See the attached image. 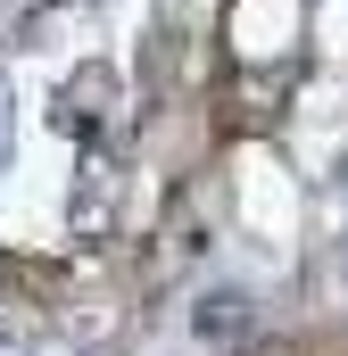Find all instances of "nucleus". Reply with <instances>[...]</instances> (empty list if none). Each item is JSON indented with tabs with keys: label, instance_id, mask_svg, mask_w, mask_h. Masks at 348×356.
Listing matches in <instances>:
<instances>
[{
	"label": "nucleus",
	"instance_id": "obj_1",
	"mask_svg": "<svg viewBox=\"0 0 348 356\" xmlns=\"http://www.w3.org/2000/svg\"><path fill=\"white\" fill-rule=\"evenodd\" d=\"M191 323H199L207 340H241V332H249V298H241V290H207V298L191 307Z\"/></svg>",
	"mask_w": 348,
	"mask_h": 356
},
{
	"label": "nucleus",
	"instance_id": "obj_3",
	"mask_svg": "<svg viewBox=\"0 0 348 356\" xmlns=\"http://www.w3.org/2000/svg\"><path fill=\"white\" fill-rule=\"evenodd\" d=\"M0 149H8V91H0Z\"/></svg>",
	"mask_w": 348,
	"mask_h": 356
},
{
	"label": "nucleus",
	"instance_id": "obj_2",
	"mask_svg": "<svg viewBox=\"0 0 348 356\" xmlns=\"http://www.w3.org/2000/svg\"><path fill=\"white\" fill-rule=\"evenodd\" d=\"M249 356H307V348H290V340H265V348H249Z\"/></svg>",
	"mask_w": 348,
	"mask_h": 356
}]
</instances>
